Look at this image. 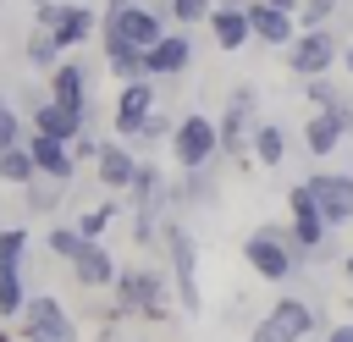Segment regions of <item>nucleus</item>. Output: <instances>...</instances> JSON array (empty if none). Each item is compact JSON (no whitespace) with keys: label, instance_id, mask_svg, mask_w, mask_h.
<instances>
[{"label":"nucleus","instance_id":"f03ea898","mask_svg":"<svg viewBox=\"0 0 353 342\" xmlns=\"http://www.w3.org/2000/svg\"><path fill=\"white\" fill-rule=\"evenodd\" d=\"M160 33H165V22H160V11H154V6H143V0L110 6V17H105V39H110V44H132V50H149Z\"/></svg>","mask_w":353,"mask_h":342},{"label":"nucleus","instance_id":"39448f33","mask_svg":"<svg viewBox=\"0 0 353 342\" xmlns=\"http://www.w3.org/2000/svg\"><path fill=\"white\" fill-rule=\"evenodd\" d=\"M303 193L314 199V210H320V221H325V226H342V221H353V177L314 171V177L303 182Z\"/></svg>","mask_w":353,"mask_h":342},{"label":"nucleus","instance_id":"4be33fe9","mask_svg":"<svg viewBox=\"0 0 353 342\" xmlns=\"http://www.w3.org/2000/svg\"><path fill=\"white\" fill-rule=\"evenodd\" d=\"M39 171H33V154H28V143H6L0 149V182H33Z\"/></svg>","mask_w":353,"mask_h":342},{"label":"nucleus","instance_id":"0eeeda50","mask_svg":"<svg viewBox=\"0 0 353 342\" xmlns=\"http://www.w3.org/2000/svg\"><path fill=\"white\" fill-rule=\"evenodd\" d=\"M22 336L28 342H77V331H72V320L55 298H28L22 303Z\"/></svg>","mask_w":353,"mask_h":342},{"label":"nucleus","instance_id":"5701e85b","mask_svg":"<svg viewBox=\"0 0 353 342\" xmlns=\"http://www.w3.org/2000/svg\"><path fill=\"white\" fill-rule=\"evenodd\" d=\"M105 61H110V72H116L121 83L143 77V50H132V44H110V39H105Z\"/></svg>","mask_w":353,"mask_h":342},{"label":"nucleus","instance_id":"9d476101","mask_svg":"<svg viewBox=\"0 0 353 342\" xmlns=\"http://www.w3.org/2000/svg\"><path fill=\"white\" fill-rule=\"evenodd\" d=\"M44 33L55 39V50L66 55L72 44H83L88 33H94V11L83 6V0H55V17L44 22Z\"/></svg>","mask_w":353,"mask_h":342},{"label":"nucleus","instance_id":"c756f323","mask_svg":"<svg viewBox=\"0 0 353 342\" xmlns=\"http://www.w3.org/2000/svg\"><path fill=\"white\" fill-rule=\"evenodd\" d=\"M6 143H22V116H17L11 99L0 94V149H6Z\"/></svg>","mask_w":353,"mask_h":342},{"label":"nucleus","instance_id":"bb28decb","mask_svg":"<svg viewBox=\"0 0 353 342\" xmlns=\"http://www.w3.org/2000/svg\"><path fill=\"white\" fill-rule=\"evenodd\" d=\"M210 6H215V0H171V22H176V28H193V22L210 17Z\"/></svg>","mask_w":353,"mask_h":342},{"label":"nucleus","instance_id":"ddd939ff","mask_svg":"<svg viewBox=\"0 0 353 342\" xmlns=\"http://www.w3.org/2000/svg\"><path fill=\"white\" fill-rule=\"evenodd\" d=\"M347 127H353L347 105H325V110H314V116L303 121V143H309V154H331V149L342 143Z\"/></svg>","mask_w":353,"mask_h":342},{"label":"nucleus","instance_id":"473e14b6","mask_svg":"<svg viewBox=\"0 0 353 342\" xmlns=\"http://www.w3.org/2000/svg\"><path fill=\"white\" fill-rule=\"evenodd\" d=\"M265 6H276V11H292V17H298V0H265Z\"/></svg>","mask_w":353,"mask_h":342},{"label":"nucleus","instance_id":"f8f14e48","mask_svg":"<svg viewBox=\"0 0 353 342\" xmlns=\"http://www.w3.org/2000/svg\"><path fill=\"white\" fill-rule=\"evenodd\" d=\"M28 154H33V171L50 177V182H72L77 160H72V143L66 138H50V132H33L28 138Z\"/></svg>","mask_w":353,"mask_h":342},{"label":"nucleus","instance_id":"f704fd0d","mask_svg":"<svg viewBox=\"0 0 353 342\" xmlns=\"http://www.w3.org/2000/svg\"><path fill=\"white\" fill-rule=\"evenodd\" d=\"M347 276H353V254H347Z\"/></svg>","mask_w":353,"mask_h":342},{"label":"nucleus","instance_id":"7ed1b4c3","mask_svg":"<svg viewBox=\"0 0 353 342\" xmlns=\"http://www.w3.org/2000/svg\"><path fill=\"white\" fill-rule=\"evenodd\" d=\"M215 149H221V138H215V121H210V116H182V121H171V154H176L182 171H204V165L215 160Z\"/></svg>","mask_w":353,"mask_h":342},{"label":"nucleus","instance_id":"393cba45","mask_svg":"<svg viewBox=\"0 0 353 342\" xmlns=\"http://www.w3.org/2000/svg\"><path fill=\"white\" fill-rule=\"evenodd\" d=\"M0 309L17 314L22 309V281H17V259H0Z\"/></svg>","mask_w":353,"mask_h":342},{"label":"nucleus","instance_id":"6e6552de","mask_svg":"<svg viewBox=\"0 0 353 342\" xmlns=\"http://www.w3.org/2000/svg\"><path fill=\"white\" fill-rule=\"evenodd\" d=\"M188 61H193V39H188L182 28H176V33L165 28V33L143 50V77H182Z\"/></svg>","mask_w":353,"mask_h":342},{"label":"nucleus","instance_id":"aec40b11","mask_svg":"<svg viewBox=\"0 0 353 342\" xmlns=\"http://www.w3.org/2000/svg\"><path fill=\"white\" fill-rule=\"evenodd\" d=\"M72 265H77V281H83V287H105V281L116 276L110 254H105L94 237H83V248H77V259H72Z\"/></svg>","mask_w":353,"mask_h":342},{"label":"nucleus","instance_id":"b1692460","mask_svg":"<svg viewBox=\"0 0 353 342\" xmlns=\"http://www.w3.org/2000/svg\"><path fill=\"white\" fill-rule=\"evenodd\" d=\"M254 154H259L265 165H281V154H287V132H281L276 121H259V127H254Z\"/></svg>","mask_w":353,"mask_h":342},{"label":"nucleus","instance_id":"20e7f679","mask_svg":"<svg viewBox=\"0 0 353 342\" xmlns=\"http://www.w3.org/2000/svg\"><path fill=\"white\" fill-rule=\"evenodd\" d=\"M331 61H336V33H331L325 22H320V28H303V33L287 39V66H292L298 77H325Z\"/></svg>","mask_w":353,"mask_h":342},{"label":"nucleus","instance_id":"412c9836","mask_svg":"<svg viewBox=\"0 0 353 342\" xmlns=\"http://www.w3.org/2000/svg\"><path fill=\"white\" fill-rule=\"evenodd\" d=\"M171 259H176V287H182V303L199 309V281H193V243L182 226H171Z\"/></svg>","mask_w":353,"mask_h":342},{"label":"nucleus","instance_id":"2eb2a0df","mask_svg":"<svg viewBox=\"0 0 353 342\" xmlns=\"http://www.w3.org/2000/svg\"><path fill=\"white\" fill-rule=\"evenodd\" d=\"M292 243H298V248H320V243H325V221H320L314 199L303 193V182L292 188Z\"/></svg>","mask_w":353,"mask_h":342},{"label":"nucleus","instance_id":"f257e3e1","mask_svg":"<svg viewBox=\"0 0 353 342\" xmlns=\"http://www.w3.org/2000/svg\"><path fill=\"white\" fill-rule=\"evenodd\" d=\"M243 259H248V265H254L265 281H287V276H292V265H298V243H292V232L259 226V232H248Z\"/></svg>","mask_w":353,"mask_h":342},{"label":"nucleus","instance_id":"423d86ee","mask_svg":"<svg viewBox=\"0 0 353 342\" xmlns=\"http://www.w3.org/2000/svg\"><path fill=\"white\" fill-rule=\"evenodd\" d=\"M314 331V309L303 303V298H281L259 325H254V342H298V336H309Z\"/></svg>","mask_w":353,"mask_h":342},{"label":"nucleus","instance_id":"4468645a","mask_svg":"<svg viewBox=\"0 0 353 342\" xmlns=\"http://www.w3.org/2000/svg\"><path fill=\"white\" fill-rule=\"evenodd\" d=\"M243 11H248V39H259V44H287L298 33V17L292 11H276L265 0H248Z\"/></svg>","mask_w":353,"mask_h":342},{"label":"nucleus","instance_id":"f3484780","mask_svg":"<svg viewBox=\"0 0 353 342\" xmlns=\"http://www.w3.org/2000/svg\"><path fill=\"white\" fill-rule=\"evenodd\" d=\"M248 110H254V94H248V88H237V94H232V105H226V116H221V127H215V138H221V149H226V154H237V149H243Z\"/></svg>","mask_w":353,"mask_h":342},{"label":"nucleus","instance_id":"c85d7f7f","mask_svg":"<svg viewBox=\"0 0 353 342\" xmlns=\"http://www.w3.org/2000/svg\"><path fill=\"white\" fill-rule=\"evenodd\" d=\"M336 11V0H298V28H320Z\"/></svg>","mask_w":353,"mask_h":342},{"label":"nucleus","instance_id":"a211bd4d","mask_svg":"<svg viewBox=\"0 0 353 342\" xmlns=\"http://www.w3.org/2000/svg\"><path fill=\"white\" fill-rule=\"evenodd\" d=\"M94 171H99V182H105V188H132L138 160H132L121 143H99V149H94Z\"/></svg>","mask_w":353,"mask_h":342},{"label":"nucleus","instance_id":"a878e982","mask_svg":"<svg viewBox=\"0 0 353 342\" xmlns=\"http://www.w3.org/2000/svg\"><path fill=\"white\" fill-rule=\"evenodd\" d=\"M22 55H28L33 66H44V72H50V66L61 61V50H55V39H50V33H33V39L22 44Z\"/></svg>","mask_w":353,"mask_h":342},{"label":"nucleus","instance_id":"6ab92c4d","mask_svg":"<svg viewBox=\"0 0 353 342\" xmlns=\"http://www.w3.org/2000/svg\"><path fill=\"white\" fill-rule=\"evenodd\" d=\"M121 303H127V309H143V314H160V276L127 270V276H121Z\"/></svg>","mask_w":353,"mask_h":342},{"label":"nucleus","instance_id":"2f4dec72","mask_svg":"<svg viewBox=\"0 0 353 342\" xmlns=\"http://www.w3.org/2000/svg\"><path fill=\"white\" fill-rule=\"evenodd\" d=\"M325 342H353V325H336V331H331Z\"/></svg>","mask_w":353,"mask_h":342},{"label":"nucleus","instance_id":"9b49d317","mask_svg":"<svg viewBox=\"0 0 353 342\" xmlns=\"http://www.w3.org/2000/svg\"><path fill=\"white\" fill-rule=\"evenodd\" d=\"M149 110H154V83H149V77L121 83V99H116V132H121V138H138V127L149 121Z\"/></svg>","mask_w":353,"mask_h":342},{"label":"nucleus","instance_id":"dca6fc26","mask_svg":"<svg viewBox=\"0 0 353 342\" xmlns=\"http://www.w3.org/2000/svg\"><path fill=\"white\" fill-rule=\"evenodd\" d=\"M210 33H215V44L221 50H243L248 44V11L243 6H210Z\"/></svg>","mask_w":353,"mask_h":342},{"label":"nucleus","instance_id":"1a4fd4ad","mask_svg":"<svg viewBox=\"0 0 353 342\" xmlns=\"http://www.w3.org/2000/svg\"><path fill=\"white\" fill-rule=\"evenodd\" d=\"M50 99H55L66 116H83V121H88V66L55 61V66H50Z\"/></svg>","mask_w":353,"mask_h":342},{"label":"nucleus","instance_id":"7c9ffc66","mask_svg":"<svg viewBox=\"0 0 353 342\" xmlns=\"http://www.w3.org/2000/svg\"><path fill=\"white\" fill-rule=\"evenodd\" d=\"M110 215H116V204H99V210H94V215H83V221H77V232H83V237H99V232H105V221H110Z\"/></svg>","mask_w":353,"mask_h":342},{"label":"nucleus","instance_id":"cd10ccee","mask_svg":"<svg viewBox=\"0 0 353 342\" xmlns=\"http://www.w3.org/2000/svg\"><path fill=\"white\" fill-rule=\"evenodd\" d=\"M50 248H55L61 259H77V248H83V232H77V226H55V232H50Z\"/></svg>","mask_w":353,"mask_h":342},{"label":"nucleus","instance_id":"72a5a7b5","mask_svg":"<svg viewBox=\"0 0 353 342\" xmlns=\"http://www.w3.org/2000/svg\"><path fill=\"white\" fill-rule=\"evenodd\" d=\"M342 66H347V72H353V44H347V50H342Z\"/></svg>","mask_w":353,"mask_h":342}]
</instances>
